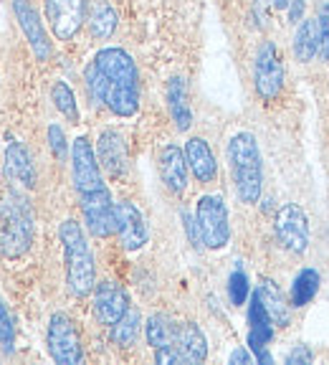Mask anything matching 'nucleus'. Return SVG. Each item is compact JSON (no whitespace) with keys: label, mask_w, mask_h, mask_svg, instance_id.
<instances>
[{"label":"nucleus","mask_w":329,"mask_h":365,"mask_svg":"<svg viewBox=\"0 0 329 365\" xmlns=\"http://www.w3.org/2000/svg\"><path fill=\"white\" fill-rule=\"evenodd\" d=\"M89 94L117 117H132L140 109V74L125 48H102L86 66Z\"/></svg>","instance_id":"obj_1"},{"label":"nucleus","mask_w":329,"mask_h":365,"mask_svg":"<svg viewBox=\"0 0 329 365\" xmlns=\"http://www.w3.org/2000/svg\"><path fill=\"white\" fill-rule=\"evenodd\" d=\"M228 163H231V175L239 198L249 205L258 203L263 188V165L261 150L251 132H236L228 140Z\"/></svg>","instance_id":"obj_2"},{"label":"nucleus","mask_w":329,"mask_h":365,"mask_svg":"<svg viewBox=\"0 0 329 365\" xmlns=\"http://www.w3.org/2000/svg\"><path fill=\"white\" fill-rule=\"evenodd\" d=\"M63 244V262H66V287L74 297H86L97 287V269L94 257L86 244V236L74 218H66L58 228Z\"/></svg>","instance_id":"obj_3"},{"label":"nucleus","mask_w":329,"mask_h":365,"mask_svg":"<svg viewBox=\"0 0 329 365\" xmlns=\"http://www.w3.org/2000/svg\"><path fill=\"white\" fill-rule=\"evenodd\" d=\"M33 244V213L26 198L11 193L0 200V257L21 259Z\"/></svg>","instance_id":"obj_4"},{"label":"nucleus","mask_w":329,"mask_h":365,"mask_svg":"<svg viewBox=\"0 0 329 365\" xmlns=\"http://www.w3.org/2000/svg\"><path fill=\"white\" fill-rule=\"evenodd\" d=\"M254 86L263 102H273L284 89V61L273 41H263L254 58Z\"/></svg>","instance_id":"obj_5"},{"label":"nucleus","mask_w":329,"mask_h":365,"mask_svg":"<svg viewBox=\"0 0 329 365\" xmlns=\"http://www.w3.org/2000/svg\"><path fill=\"white\" fill-rule=\"evenodd\" d=\"M200 244L208 249H223L231 241V223H228V208L221 195H203L195 208Z\"/></svg>","instance_id":"obj_6"},{"label":"nucleus","mask_w":329,"mask_h":365,"mask_svg":"<svg viewBox=\"0 0 329 365\" xmlns=\"http://www.w3.org/2000/svg\"><path fill=\"white\" fill-rule=\"evenodd\" d=\"M46 345H48V353L58 365H79L84 360L79 330H76L74 319L63 312L51 314V319H48Z\"/></svg>","instance_id":"obj_7"},{"label":"nucleus","mask_w":329,"mask_h":365,"mask_svg":"<svg viewBox=\"0 0 329 365\" xmlns=\"http://www.w3.org/2000/svg\"><path fill=\"white\" fill-rule=\"evenodd\" d=\"M81 198V213L89 226V231L97 239H107L117 231V203L112 200V193L107 185L99 190H89V193H79Z\"/></svg>","instance_id":"obj_8"},{"label":"nucleus","mask_w":329,"mask_h":365,"mask_svg":"<svg viewBox=\"0 0 329 365\" xmlns=\"http://www.w3.org/2000/svg\"><path fill=\"white\" fill-rule=\"evenodd\" d=\"M273 234L291 254H304L309 246V221L299 203H286L273 218Z\"/></svg>","instance_id":"obj_9"},{"label":"nucleus","mask_w":329,"mask_h":365,"mask_svg":"<svg viewBox=\"0 0 329 365\" xmlns=\"http://www.w3.org/2000/svg\"><path fill=\"white\" fill-rule=\"evenodd\" d=\"M43 6L58 41H71L86 21V0H43Z\"/></svg>","instance_id":"obj_10"},{"label":"nucleus","mask_w":329,"mask_h":365,"mask_svg":"<svg viewBox=\"0 0 329 365\" xmlns=\"http://www.w3.org/2000/svg\"><path fill=\"white\" fill-rule=\"evenodd\" d=\"M71 175H74V185L79 193L104 188L99 158L86 137H76L74 145H71Z\"/></svg>","instance_id":"obj_11"},{"label":"nucleus","mask_w":329,"mask_h":365,"mask_svg":"<svg viewBox=\"0 0 329 365\" xmlns=\"http://www.w3.org/2000/svg\"><path fill=\"white\" fill-rule=\"evenodd\" d=\"M130 309V297L117 282H99L94 289V312L102 325L112 327Z\"/></svg>","instance_id":"obj_12"},{"label":"nucleus","mask_w":329,"mask_h":365,"mask_svg":"<svg viewBox=\"0 0 329 365\" xmlns=\"http://www.w3.org/2000/svg\"><path fill=\"white\" fill-rule=\"evenodd\" d=\"M117 234L127 251H137L147 244V223H145L142 211L130 200L117 203Z\"/></svg>","instance_id":"obj_13"},{"label":"nucleus","mask_w":329,"mask_h":365,"mask_svg":"<svg viewBox=\"0 0 329 365\" xmlns=\"http://www.w3.org/2000/svg\"><path fill=\"white\" fill-rule=\"evenodd\" d=\"M13 11H16V18H18V23H21L26 38H28L31 48H33L36 58L46 61V58L51 56V41L46 36L43 23H41L38 13L31 6V0H16V3H13Z\"/></svg>","instance_id":"obj_14"},{"label":"nucleus","mask_w":329,"mask_h":365,"mask_svg":"<svg viewBox=\"0 0 329 365\" xmlns=\"http://www.w3.org/2000/svg\"><path fill=\"white\" fill-rule=\"evenodd\" d=\"M187 168L190 165H187L185 150H180L177 145H164L160 150V178L170 193L180 195L187 188Z\"/></svg>","instance_id":"obj_15"},{"label":"nucleus","mask_w":329,"mask_h":365,"mask_svg":"<svg viewBox=\"0 0 329 365\" xmlns=\"http://www.w3.org/2000/svg\"><path fill=\"white\" fill-rule=\"evenodd\" d=\"M6 175L8 180L18 182L23 188H33L36 185V168L31 160L28 150L23 148V143H8L6 148Z\"/></svg>","instance_id":"obj_16"},{"label":"nucleus","mask_w":329,"mask_h":365,"mask_svg":"<svg viewBox=\"0 0 329 365\" xmlns=\"http://www.w3.org/2000/svg\"><path fill=\"white\" fill-rule=\"evenodd\" d=\"M185 158H187V165L193 170V175L198 178L200 182H213L218 175V163L210 153L208 143H205L203 137H190L185 143Z\"/></svg>","instance_id":"obj_17"},{"label":"nucleus","mask_w":329,"mask_h":365,"mask_svg":"<svg viewBox=\"0 0 329 365\" xmlns=\"http://www.w3.org/2000/svg\"><path fill=\"white\" fill-rule=\"evenodd\" d=\"M97 158L109 175H122L127 170V148L120 132L114 130L102 132L97 145Z\"/></svg>","instance_id":"obj_18"},{"label":"nucleus","mask_w":329,"mask_h":365,"mask_svg":"<svg viewBox=\"0 0 329 365\" xmlns=\"http://www.w3.org/2000/svg\"><path fill=\"white\" fill-rule=\"evenodd\" d=\"M172 345L180 353L182 363H203L205 355H208V342H205V335L200 332V327L195 322L177 325L175 342Z\"/></svg>","instance_id":"obj_19"},{"label":"nucleus","mask_w":329,"mask_h":365,"mask_svg":"<svg viewBox=\"0 0 329 365\" xmlns=\"http://www.w3.org/2000/svg\"><path fill=\"white\" fill-rule=\"evenodd\" d=\"M167 109H170V117L177 130H190V125H193V109H190V102H187L185 79H180V76H172L170 84H167Z\"/></svg>","instance_id":"obj_20"},{"label":"nucleus","mask_w":329,"mask_h":365,"mask_svg":"<svg viewBox=\"0 0 329 365\" xmlns=\"http://www.w3.org/2000/svg\"><path fill=\"white\" fill-rule=\"evenodd\" d=\"M258 297H261V302H263V307H266V312H268V317H271V322L276 327H286L291 322V309H289V304H286V299H284V294L278 292V287L273 284L271 279H263L261 282V287H258Z\"/></svg>","instance_id":"obj_21"},{"label":"nucleus","mask_w":329,"mask_h":365,"mask_svg":"<svg viewBox=\"0 0 329 365\" xmlns=\"http://www.w3.org/2000/svg\"><path fill=\"white\" fill-rule=\"evenodd\" d=\"M317 53H319L317 18H304L294 36V56L299 63H309Z\"/></svg>","instance_id":"obj_22"},{"label":"nucleus","mask_w":329,"mask_h":365,"mask_svg":"<svg viewBox=\"0 0 329 365\" xmlns=\"http://www.w3.org/2000/svg\"><path fill=\"white\" fill-rule=\"evenodd\" d=\"M319 282H322V277H319L317 269H312V267L301 269L294 277V282H291V294H289L291 307H307L314 297H317Z\"/></svg>","instance_id":"obj_23"},{"label":"nucleus","mask_w":329,"mask_h":365,"mask_svg":"<svg viewBox=\"0 0 329 365\" xmlns=\"http://www.w3.org/2000/svg\"><path fill=\"white\" fill-rule=\"evenodd\" d=\"M89 31L94 38H109L117 31V11L109 0H94L89 11Z\"/></svg>","instance_id":"obj_24"},{"label":"nucleus","mask_w":329,"mask_h":365,"mask_svg":"<svg viewBox=\"0 0 329 365\" xmlns=\"http://www.w3.org/2000/svg\"><path fill=\"white\" fill-rule=\"evenodd\" d=\"M145 332H147V342L155 350L160 348H170L175 342V332L177 327L172 325V319H167L164 314H152L145 325Z\"/></svg>","instance_id":"obj_25"},{"label":"nucleus","mask_w":329,"mask_h":365,"mask_svg":"<svg viewBox=\"0 0 329 365\" xmlns=\"http://www.w3.org/2000/svg\"><path fill=\"white\" fill-rule=\"evenodd\" d=\"M137 335H140V312L130 307L125 314H122L120 322H114L112 325V340L117 342L120 348H132Z\"/></svg>","instance_id":"obj_26"},{"label":"nucleus","mask_w":329,"mask_h":365,"mask_svg":"<svg viewBox=\"0 0 329 365\" xmlns=\"http://www.w3.org/2000/svg\"><path fill=\"white\" fill-rule=\"evenodd\" d=\"M51 99L56 104V109L68 117L71 122H79V107H76V97H74V89L66 84V81H56L51 89Z\"/></svg>","instance_id":"obj_27"},{"label":"nucleus","mask_w":329,"mask_h":365,"mask_svg":"<svg viewBox=\"0 0 329 365\" xmlns=\"http://www.w3.org/2000/svg\"><path fill=\"white\" fill-rule=\"evenodd\" d=\"M251 294V287H249V277H246L244 269H233L231 279H228V297H231L233 304H244Z\"/></svg>","instance_id":"obj_28"},{"label":"nucleus","mask_w":329,"mask_h":365,"mask_svg":"<svg viewBox=\"0 0 329 365\" xmlns=\"http://www.w3.org/2000/svg\"><path fill=\"white\" fill-rule=\"evenodd\" d=\"M0 345L6 353H13V345H16V327H13V317L3 299H0Z\"/></svg>","instance_id":"obj_29"},{"label":"nucleus","mask_w":329,"mask_h":365,"mask_svg":"<svg viewBox=\"0 0 329 365\" xmlns=\"http://www.w3.org/2000/svg\"><path fill=\"white\" fill-rule=\"evenodd\" d=\"M317 31H319V53L324 61H329V0H324L317 13Z\"/></svg>","instance_id":"obj_30"},{"label":"nucleus","mask_w":329,"mask_h":365,"mask_svg":"<svg viewBox=\"0 0 329 365\" xmlns=\"http://www.w3.org/2000/svg\"><path fill=\"white\" fill-rule=\"evenodd\" d=\"M48 145H51V153L56 155L58 160H66L68 143H66V137H63V130L58 125L48 127Z\"/></svg>","instance_id":"obj_31"},{"label":"nucleus","mask_w":329,"mask_h":365,"mask_svg":"<svg viewBox=\"0 0 329 365\" xmlns=\"http://www.w3.org/2000/svg\"><path fill=\"white\" fill-rule=\"evenodd\" d=\"M286 363L289 365H307V363H312V353H309L307 345H299V348H294L289 355H286Z\"/></svg>","instance_id":"obj_32"},{"label":"nucleus","mask_w":329,"mask_h":365,"mask_svg":"<svg viewBox=\"0 0 329 365\" xmlns=\"http://www.w3.org/2000/svg\"><path fill=\"white\" fill-rule=\"evenodd\" d=\"M289 21H304V0H291L289 6Z\"/></svg>","instance_id":"obj_33"},{"label":"nucleus","mask_w":329,"mask_h":365,"mask_svg":"<svg viewBox=\"0 0 329 365\" xmlns=\"http://www.w3.org/2000/svg\"><path fill=\"white\" fill-rule=\"evenodd\" d=\"M228 363H231V365H236V363H239V365H249L251 363V355L246 353L244 348H239V350H233V353H231Z\"/></svg>","instance_id":"obj_34"},{"label":"nucleus","mask_w":329,"mask_h":365,"mask_svg":"<svg viewBox=\"0 0 329 365\" xmlns=\"http://www.w3.org/2000/svg\"><path fill=\"white\" fill-rule=\"evenodd\" d=\"M271 6L276 8V11H284V8L291 6V0H271Z\"/></svg>","instance_id":"obj_35"}]
</instances>
